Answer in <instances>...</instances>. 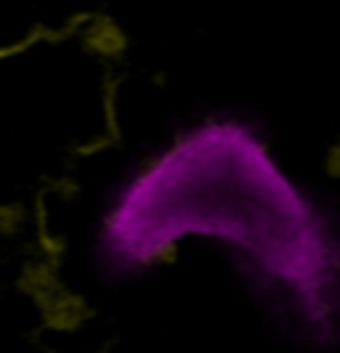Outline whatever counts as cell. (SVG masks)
Wrapping results in <instances>:
<instances>
[{"label":"cell","instance_id":"6da1fadb","mask_svg":"<svg viewBox=\"0 0 340 353\" xmlns=\"http://www.w3.org/2000/svg\"><path fill=\"white\" fill-rule=\"evenodd\" d=\"M86 46H88L90 51L112 56V53H120L126 48V37H123V32L107 19V21H99V24L90 27L88 37H86Z\"/></svg>","mask_w":340,"mask_h":353},{"label":"cell","instance_id":"7a4b0ae2","mask_svg":"<svg viewBox=\"0 0 340 353\" xmlns=\"http://www.w3.org/2000/svg\"><path fill=\"white\" fill-rule=\"evenodd\" d=\"M327 168H330V176L338 178V170H340V149H338V146H332V149H330V159H327Z\"/></svg>","mask_w":340,"mask_h":353}]
</instances>
